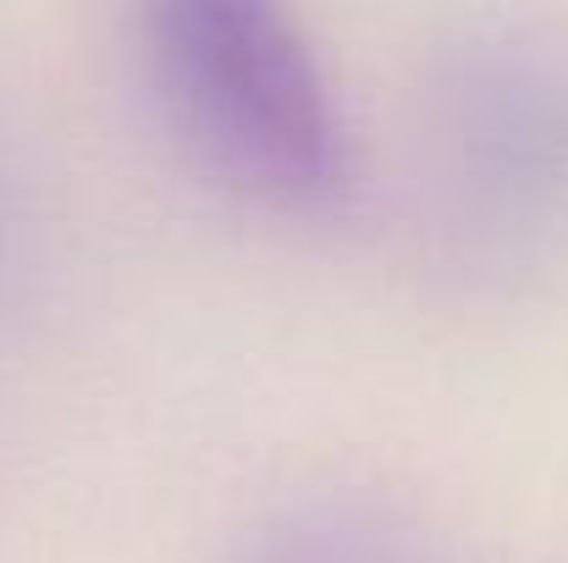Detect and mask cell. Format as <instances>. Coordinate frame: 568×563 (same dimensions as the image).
I'll return each mask as SVG.
<instances>
[{
  "label": "cell",
  "instance_id": "obj_1",
  "mask_svg": "<svg viewBox=\"0 0 568 563\" xmlns=\"http://www.w3.org/2000/svg\"><path fill=\"white\" fill-rule=\"evenodd\" d=\"M144 72L189 155L237 193L282 210H332L348 193L343 105L276 6L172 0L150 11Z\"/></svg>",
  "mask_w": 568,
  "mask_h": 563
},
{
  "label": "cell",
  "instance_id": "obj_2",
  "mask_svg": "<svg viewBox=\"0 0 568 563\" xmlns=\"http://www.w3.org/2000/svg\"><path fill=\"white\" fill-rule=\"evenodd\" d=\"M464 105V144L475 150V178L503 199H547L568 178V83L541 61L480 72Z\"/></svg>",
  "mask_w": 568,
  "mask_h": 563
}]
</instances>
